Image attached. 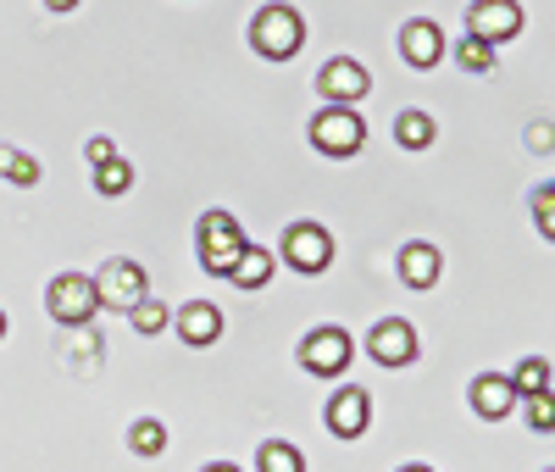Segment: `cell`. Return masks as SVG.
Returning <instances> with one entry per match:
<instances>
[{
  "label": "cell",
  "mask_w": 555,
  "mask_h": 472,
  "mask_svg": "<svg viewBox=\"0 0 555 472\" xmlns=\"http://www.w3.org/2000/svg\"><path fill=\"white\" fill-rule=\"evenodd\" d=\"M250 44H256V56H267V62H289L306 44V17L295 7H284V0H272V7H261L250 17Z\"/></svg>",
  "instance_id": "1"
},
{
  "label": "cell",
  "mask_w": 555,
  "mask_h": 472,
  "mask_svg": "<svg viewBox=\"0 0 555 472\" xmlns=\"http://www.w3.org/2000/svg\"><path fill=\"white\" fill-rule=\"evenodd\" d=\"M311 145H317L322 156H356V151L366 145V117H361L356 106L328 101V106L311 117Z\"/></svg>",
  "instance_id": "2"
},
{
  "label": "cell",
  "mask_w": 555,
  "mask_h": 472,
  "mask_svg": "<svg viewBox=\"0 0 555 472\" xmlns=\"http://www.w3.org/2000/svg\"><path fill=\"white\" fill-rule=\"evenodd\" d=\"M195 245H201V267L211 278H228V267H234V256L245 251V228L234 212H206L201 228H195Z\"/></svg>",
  "instance_id": "3"
},
{
  "label": "cell",
  "mask_w": 555,
  "mask_h": 472,
  "mask_svg": "<svg viewBox=\"0 0 555 472\" xmlns=\"http://www.w3.org/2000/svg\"><path fill=\"white\" fill-rule=\"evenodd\" d=\"M44 306H51V317H56L62 328H83L89 317L101 311L95 278H89V272H62V278H51V295H44Z\"/></svg>",
  "instance_id": "4"
},
{
  "label": "cell",
  "mask_w": 555,
  "mask_h": 472,
  "mask_svg": "<svg viewBox=\"0 0 555 472\" xmlns=\"http://www.w3.org/2000/svg\"><path fill=\"white\" fill-rule=\"evenodd\" d=\"M278 251H284V261H289L295 272H306V278H317V272L334 267V240H328V228H322V222H295Z\"/></svg>",
  "instance_id": "5"
},
{
  "label": "cell",
  "mask_w": 555,
  "mask_h": 472,
  "mask_svg": "<svg viewBox=\"0 0 555 472\" xmlns=\"http://www.w3.org/2000/svg\"><path fill=\"white\" fill-rule=\"evenodd\" d=\"M350 334L345 328H311V334L300 340V367L317 372V378H339L350 367Z\"/></svg>",
  "instance_id": "6"
},
{
  "label": "cell",
  "mask_w": 555,
  "mask_h": 472,
  "mask_svg": "<svg viewBox=\"0 0 555 472\" xmlns=\"http://www.w3.org/2000/svg\"><path fill=\"white\" fill-rule=\"evenodd\" d=\"M95 295H101V306H133L139 295H151V278H145V267L139 261H128V256H112L101 272H95Z\"/></svg>",
  "instance_id": "7"
},
{
  "label": "cell",
  "mask_w": 555,
  "mask_h": 472,
  "mask_svg": "<svg viewBox=\"0 0 555 472\" xmlns=\"http://www.w3.org/2000/svg\"><path fill=\"white\" fill-rule=\"evenodd\" d=\"M366 356L378 367H411L416 361V328L405 317H384L373 334H366Z\"/></svg>",
  "instance_id": "8"
},
{
  "label": "cell",
  "mask_w": 555,
  "mask_h": 472,
  "mask_svg": "<svg viewBox=\"0 0 555 472\" xmlns=\"http://www.w3.org/2000/svg\"><path fill=\"white\" fill-rule=\"evenodd\" d=\"M373 89V73H366L356 56H334L328 67L317 73V94L322 101H339V106H356L361 94Z\"/></svg>",
  "instance_id": "9"
},
{
  "label": "cell",
  "mask_w": 555,
  "mask_h": 472,
  "mask_svg": "<svg viewBox=\"0 0 555 472\" xmlns=\"http://www.w3.org/2000/svg\"><path fill=\"white\" fill-rule=\"evenodd\" d=\"M467 34H478V39H489V44L517 39V34H522V7H517V0H473Z\"/></svg>",
  "instance_id": "10"
},
{
  "label": "cell",
  "mask_w": 555,
  "mask_h": 472,
  "mask_svg": "<svg viewBox=\"0 0 555 472\" xmlns=\"http://www.w3.org/2000/svg\"><path fill=\"white\" fill-rule=\"evenodd\" d=\"M400 56H405L416 73L439 67V62H444V28L428 23V17H411V23L400 28Z\"/></svg>",
  "instance_id": "11"
},
{
  "label": "cell",
  "mask_w": 555,
  "mask_h": 472,
  "mask_svg": "<svg viewBox=\"0 0 555 472\" xmlns=\"http://www.w3.org/2000/svg\"><path fill=\"white\" fill-rule=\"evenodd\" d=\"M366 422H373V400H366V390H339L334 400H328V429L339 434V439H361L366 434Z\"/></svg>",
  "instance_id": "12"
},
{
  "label": "cell",
  "mask_w": 555,
  "mask_h": 472,
  "mask_svg": "<svg viewBox=\"0 0 555 472\" xmlns=\"http://www.w3.org/2000/svg\"><path fill=\"white\" fill-rule=\"evenodd\" d=\"M178 340L183 345H195V350H206V345H217L222 340V311L211 306V301H190V306H178Z\"/></svg>",
  "instance_id": "13"
},
{
  "label": "cell",
  "mask_w": 555,
  "mask_h": 472,
  "mask_svg": "<svg viewBox=\"0 0 555 472\" xmlns=\"http://www.w3.org/2000/svg\"><path fill=\"white\" fill-rule=\"evenodd\" d=\"M439 272H444V256L428 240H416V245L400 251V283H411V290H434Z\"/></svg>",
  "instance_id": "14"
},
{
  "label": "cell",
  "mask_w": 555,
  "mask_h": 472,
  "mask_svg": "<svg viewBox=\"0 0 555 472\" xmlns=\"http://www.w3.org/2000/svg\"><path fill=\"white\" fill-rule=\"evenodd\" d=\"M512 406H517L512 378H500V372H478V378H473V411H478V417L500 422V417L512 411Z\"/></svg>",
  "instance_id": "15"
},
{
  "label": "cell",
  "mask_w": 555,
  "mask_h": 472,
  "mask_svg": "<svg viewBox=\"0 0 555 472\" xmlns=\"http://www.w3.org/2000/svg\"><path fill=\"white\" fill-rule=\"evenodd\" d=\"M267 278H272V256L245 240V251L234 256V267H228V283H240V290H267Z\"/></svg>",
  "instance_id": "16"
},
{
  "label": "cell",
  "mask_w": 555,
  "mask_h": 472,
  "mask_svg": "<svg viewBox=\"0 0 555 472\" xmlns=\"http://www.w3.org/2000/svg\"><path fill=\"white\" fill-rule=\"evenodd\" d=\"M434 139H439V123L428 112H400L395 117V145L400 151H428Z\"/></svg>",
  "instance_id": "17"
},
{
  "label": "cell",
  "mask_w": 555,
  "mask_h": 472,
  "mask_svg": "<svg viewBox=\"0 0 555 472\" xmlns=\"http://www.w3.org/2000/svg\"><path fill=\"white\" fill-rule=\"evenodd\" d=\"M450 56H455V67H461V73H494V67H500V62H494V44H489V39H478V34H461Z\"/></svg>",
  "instance_id": "18"
},
{
  "label": "cell",
  "mask_w": 555,
  "mask_h": 472,
  "mask_svg": "<svg viewBox=\"0 0 555 472\" xmlns=\"http://www.w3.org/2000/svg\"><path fill=\"white\" fill-rule=\"evenodd\" d=\"M128 322H133V334H145V340H156L162 328H172V311L156 301V295H139L133 306H128Z\"/></svg>",
  "instance_id": "19"
},
{
  "label": "cell",
  "mask_w": 555,
  "mask_h": 472,
  "mask_svg": "<svg viewBox=\"0 0 555 472\" xmlns=\"http://www.w3.org/2000/svg\"><path fill=\"white\" fill-rule=\"evenodd\" d=\"M95 189L112 201V195H128L133 189V162H122V156H106V162H95Z\"/></svg>",
  "instance_id": "20"
},
{
  "label": "cell",
  "mask_w": 555,
  "mask_h": 472,
  "mask_svg": "<svg viewBox=\"0 0 555 472\" xmlns=\"http://www.w3.org/2000/svg\"><path fill=\"white\" fill-rule=\"evenodd\" d=\"M39 162L28 156V151H17V145H0V178H12V183H23V189H34L39 183Z\"/></svg>",
  "instance_id": "21"
},
{
  "label": "cell",
  "mask_w": 555,
  "mask_h": 472,
  "mask_svg": "<svg viewBox=\"0 0 555 472\" xmlns=\"http://www.w3.org/2000/svg\"><path fill=\"white\" fill-rule=\"evenodd\" d=\"M128 450L133 456H162L167 450V429H162L156 417H139L133 429H128Z\"/></svg>",
  "instance_id": "22"
},
{
  "label": "cell",
  "mask_w": 555,
  "mask_h": 472,
  "mask_svg": "<svg viewBox=\"0 0 555 472\" xmlns=\"http://www.w3.org/2000/svg\"><path fill=\"white\" fill-rule=\"evenodd\" d=\"M256 467H261V472H306L300 450H295V445H284V439H267V445L256 450Z\"/></svg>",
  "instance_id": "23"
},
{
  "label": "cell",
  "mask_w": 555,
  "mask_h": 472,
  "mask_svg": "<svg viewBox=\"0 0 555 472\" xmlns=\"http://www.w3.org/2000/svg\"><path fill=\"white\" fill-rule=\"evenodd\" d=\"M512 390H517V395H539V390H550V361H544V356H528V361L517 367V378H512Z\"/></svg>",
  "instance_id": "24"
},
{
  "label": "cell",
  "mask_w": 555,
  "mask_h": 472,
  "mask_svg": "<svg viewBox=\"0 0 555 472\" xmlns=\"http://www.w3.org/2000/svg\"><path fill=\"white\" fill-rule=\"evenodd\" d=\"M550 422H555V406H550V390L528 395V429L533 434H550Z\"/></svg>",
  "instance_id": "25"
},
{
  "label": "cell",
  "mask_w": 555,
  "mask_h": 472,
  "mask_svg": "<svg viewBox=\"0 0 555 472\" xmlns=\"http://www.w3.org/2000/svg\"><path fill=\"white\" fill-rule=\"evenodd\" d=\"M555 189L550 183H539V195H533V212H539V228H544V240H550V233H555Z\"/></svg>",
  "instance_id": "26"
},
{
  "label": "cell",
  "mask_w": 555,
  "mask_h": 472,
  "mask_svg": "<svg viewBox=\"0 0 555 472\" xmlns=\"http://www.w3.org/2000/svg\"><path fill=\"white\" fill-rule=\"evenodd\" d=\"M83 156H89V162H106V156H117V145H112L106 133H95V139H89V145H83Z\"/></svg>",
  "instance_id": "27"
},
{
  "label": "cell",
  "mask_w": 555,
  "mask_h": 472,
  "mask_svg": "<svg viewBox=\"0 0 555 472\" xmlns=\"http://www.w3.org/2000/svg\"><path fill=\"white\" fill-rule=\"evenodd\" d=\"M44 7H51V12H73V7H78V0H44Z\"/></svg>",
  "instance_id": "28"
},
{
  "label": "cell",
  "mask_w": 555,
  "mask_h": 472,
  "mask_svg": "<svg viewBox=\"0 0 555 472\" xmlns=\"http://www.w3.org/2000/svg\"><path fill=\"white\" fill-rule=\"evenodd\" d=\"M201 472H240L234 461H211V467H201Z\"/></svg>",
  "instance_id": "29"
},
{
  "label": "cell",
  "mask_w": 555,
  "mask_h": 472,
  "mask_svg": "<svg viewBox=\"0 0 555 472\" xmlns=\"http://www.w3.org/2000/svg\"><path fill=\"white\" fill-rule=\"evenodd\" d=\"M0 340H7V311H0Z\"/></svg>",
  "instance_id": "30"
},
{
  "label": "cell",
  "mask_w": 555,
  "mask_h": 472,
  "mask_svg": "<svg viewBox=\"0 0 555 472\" xmlns=\"http://www.w3.org/2000/svg\"><path fill=\"white\" fill-rule=\"evenodd\" d=\"M400 472H434V467H400Z\"/></svg>",
  "instance_id": "31"
}]
</instances>
